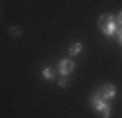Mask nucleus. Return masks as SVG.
<instances>
[{
  "instance_id": "nucleus-1",
  "label": "nucleus",
  "mask_w": 122,
  "mask_h": 118,
  "mask_svg": "<svg viewBox=\"0 0 122 118\" xmlns=\"http://www.w3.org/2000/svg\"><path fill=\"white\" fill-rule=\"evenodd\" d=\"M91 106H93V110L101 116V118H110V114H112V106H110V102L106 100V98H102V94L98 92V91H95L93 94H91Z\"/></svg>"
},
{
  "instance_id": "nucleus-2",
  "label": "nucleus",
  "mask_w": 122,
  "mask_h": 118,
  "mask_svg": "<svg viewBox=\"0 0 122 118\" xmlns=\"http://www.w3.org/2000/svg\"><path fill=\"white\" fill-rule=\"evenodd\" d=\"M98 28H101L102 36H106V37L116 36V31H118V26H116V22H114L112 14H102L101 18H98Z\"/></svg>"
},
{
  "instance_id": "nucleus-3",
  "label": "nucleus",
  "mask_w": 122,
  "mask_h": 118,
  "mask_svg": "<svg viewBox=\"0 0 122 118\" xmlns=\"http://www.w3.org/2000/svg\"><path fill=\"white\" fill-rule=\"evenodd\" d=\"M75 67H77V63H75L73 59H59V65H57V71H59V75L61 77H69Z\"/></svg>"
},
{
  "instance_id": "nucleus-4",
  "label": "nucleus",
  "mask_w": 122,
  "mask_h": 118,
  "mask_svg": "<svg viewBox=\"0 0 122 118\" xmlns=\"http://www.w3.org/2000/svg\"><path fill=\"white\" fill-rule=\"evenodd\" d=\"M98 92L102 94V98L110 100V98H114V97H116V85H114V83H104L101 89H98Z\"/></svg>"
},
{
  "instance_id": "nucleus-5",
  "label": "nucleus",
  "mask_w": 122,
  "mask_h": 118,
  "mask_svg": "<svg viewBox=\"0 0 122 118\" xmlns=\"http://www.w3.org/2000/svg\"><path fill=\"white\" fill-rule=\"evenodd\" d=\"M41 79H43V81H53V79H55V71H53V67L45 65L41 69Z\"/></svg>"
},
{
  "instance_id": "nucleus-6",
  "label": "nucleus",
  "mask_w": 122,
  "mask_h": 118,
  "mask_svg": "<svg viewBox=\"0 0 122 118\" xmlns=\"http://www.w3.org/2000/svg\"><path fill=\"white\" fill-rule=\"evenodd\" d=\"M81 51H83V43H81V41H73V43L69 45V55H71V57L81 55Z\"/></svg>"
},
{
  "instance_id": "nucleus-7",
  "label": "nucleus",
  "mask_w": 122,
  "mask_h": 118,
  "mask_svg": "<svg viewBox=\"0 0 122 118\" xmlns=\"http://www.w3.org/2000/svg\"><path fill=\"white\" fill-rule=\"evenodd\" d=\"M20 34H22V28H18V26H12V28H10V36H12V37H18Z\"/></svg>"
},
{
  "instance_id": "nucleus-8",
  "label": "nucleus",
  "mask_w": 122,
  "mask_h": 118,
  "mask_svg": "<svg viewBox=\"0 0 122 118\" xmlns=\"http://www.w3.org/2000/svg\"><path fill=\"white\" fill-rule=\"evenodd\" d=\"M114 22H116V26H118V28H122V10H120L116 16H114Z\"/></svg>"
},
{
  "instance_id": "nucleus-9",
  "label": "nucleus",
  "mask_w": 122,
  "mask_h": 118,
  "mask_svg": "<svg viewBox=\"0 0 122 118\" xmlns=\"http://www.w3.org/2000/svg\"><path fill=\"white\" fill-rule=\"evenodd\" d=\"M57 83H59V87H61V89H65V87L69 85V81H67V77H61V79H59Z\"/></svg>"
},
{
  "instance_id": "nucleus-10",
  "label": "nucleus",
  "mask_w": 122,
  "mask_h": 118,
  "mask_svg": "<svg viewBox=\"0 0 122 118\" xmlns=\"http://www.w3.org/2000/svg\"><path fill=\"white\" fill-rule=\"evenodd\" d=\"M116 39H118V43L122 45V28H118V31H116Z\"/></svg>"
}]
</instances>
